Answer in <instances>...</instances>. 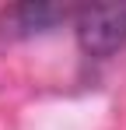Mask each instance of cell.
Masks as SVG:
<instances>
[{
	"label": "cell",
	"mask_w": 126,
	"mask_h": 130,
	"mask_svg": "<svg viewBox=\"0 0 126 130\" xmlns=\"http://www.w3.org/2000/svg\"><path fill=\"white\" fill-rule=\"evenodd\" d=\"M77 42L91 56H112L126 46V0L123 4H88L77 11Z\"/></svg>",
	"instance_id": "1"
},
{
	"label": "cell",
	"mask_w": 126,
	"mask_h": 130,
	"mask_svg": "<svg viewBox=\"0 0 126 130\" xmlns=\"http://www.w3.org/2000/svg\"><path fill=\"white\" fill-rule=\"evenodd\" d=\"M63 14L67 11L56 7V4H21L14 11H7L4 32L7 35H39V32H49Z\"/></svg>",
	"instance_id": "2"
}]
</instances>
